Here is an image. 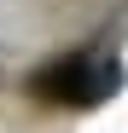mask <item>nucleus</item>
<instances>
[{"mask_svg":"<svg viewBox=\"0 0 128 133\" xmlns=\"http://www.w3.org/2000/svg\"><path fill=\"white\" fill-rule=\"evenodd\" d=\"M117 81H122V64H117V58L76 52V58H58L53 70L35 81V93L53 98V104H99V98L117 93Z\"/></svg>","mask_w":128,"mask_h":133,"instance_id":"nucleus-1","label":"nucleus"}]
</instances>
